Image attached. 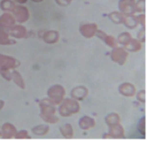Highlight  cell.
I'll use <instances>...</instances> for the list:
<instances>
[{
  "instance_id": "f35d334b",
  "label": "cell",
  "mask_w": 147,
  "mask_h": 141,
  "mask_svg": "<svg viewBox=\"0 0 147 141\" xmlns=\"http://www.w3.org/2000/svg\"><path fill=\"white\" fill-rule=\"evenodd\" d=\"M33 2H34V3H40V2H42L43 0H32Z\"/></svg>"
},
{
  "instance_id": "4316f807",
  "label": "cell",
  "mask_w": 147,
  "mask_h": 141,
  "mask_svg": "<svg viewBox=\"0 0 147 141\" xmlns=\"http://www.w3.org/2000/svg\"><path fill=\"white\" fill-rule=\"evenodd\" d=\"M138 130L142 136H146V118H142L138 124Z\"/></svg>"
},
{
  "instance_id": "8fae6325",
  "label": "cell",
  "mask_w": 147,
  "mask_h": 141,
  "mask_svg": "<svg viewBox=\"0 0 147 141\" xmlns=\"http://www.w3.org/2000/svg\"><path fill=\"white\" fill-rule=\"evenodd\" d=\"M118 91L120 94L125 97H132L136 93V89L135 86L130 83H124L121 84L118 88Z\"/></svg>"
},
{
  "instance_id": "3957f363",
  "label": "cell",
  "mask_w": 147,
  "mask_h": 141,
  "mask_svg": "<svg viewBox=\"0 0 147 141\" xmlns=\"http://www.w3.org/2000/svg\"><path fill=\"white\" fill-rule=\"evenodd\" d=\"M65 94V90L59 84L51 86L48 91V98L55 104H60L62 103V101L64 100Z\"/></svg>"
},
{
  "instance_id": "5b68a950",
  "label": "cell",
  "mask_w": 147,
  "mask_h": 141,
  "mask_svg": "<svg viewBox=\"0 0 147 141\" xmlns=\"http://www.w3.org/2000/svg\"><path fill=\"white\" fill-rule=\"evenodd\" d=\"M13 13L14 14V17L16 19V21L19 22L20 24L27 21L30 18L28 9L23 5H16Z\"/></svg>"
},
{
  "instance_id": "4fadbf2b",
  "label": "cell",
  "mask_w": 147,
  "mask_h": 141,
  "mask_svg": "<svg viewBox=\"0 0 147 141\" xmlns=\"http://www.w3.org/2000/svg\"><path fill=\"white\" fill-rule=\"evenodd\" d=\"M17 133V130L13 125L6 123L2 126V136L5 139H10L13 137Z\"/></svg>"
},
{
  "instance_id": "7c38bea8",
  "label": "cell",
  "mask_w": 147,
  "mask_h": 141,
  "mask_svg": "<svg viewBox=\"0 0 147 141\" xmlns=\"http://www.w3.org/2000/svg\"><path fill=\"white\" fill-rule=\"evenodd\" d=\"M89 91L86 89V87L83 86H80L77 87H75L72 89L71 92V96L73 99H75L76 101H83L86 96L88 95Z\"/></svg>"
},
{
  "instance_id": "7a4b0ae2",
  "label": "cell",
  "mask_w": 147,
  "mask_h": 141,
  "mask_svg": "<svg viewBox=\"0 0 147 141\" xmlns=\"http://www.w3.org/2000/svg\"><path fill=\"white\" fill-rule=\"evenodd\" d=\"M80 106L75 99H65L62 101L59 108V114L63 117H69L72 115L76 114L80 112Z\"/></svg>"
},
{
  "instance_id": "9c48e42d",
  "label": "cell",
  "mask_w": 147,
  "mask_h": 141,
  "mask_svg": "<svg viewBox=\"0 0 147 141\" xmlns=\"http://www.w3.org/2000/svg\"><path fill=\"white\" fill-rule=\"evenodd\" d=\"M7 33L11 37L15 38H24L27 35V28L23 25H14L13 27L7 30Z\"/></svg>"
},
{
  "instance_id": "d6a6232c",
  "label": "cell",
  "mask_w": 147,
  "mask_h": 141,
  "mask_svg": "<svg viewBox=\"0 0 147 141\" xmlns=\"http://www.w3.org/2000/svg\"><path fill=\"white\" fill-rule=\"evenodd\" d=\"M137 37H138V40L140 41V42H145V41H146V35H145V28H142V29L140 30V31L138 33V35H137Z\"/></svg>"
},
{
  "instance_id": "ab89813d",
  "label": "cell",
  "mask_w": 147,
  "mask_h": 141,
  "mask_svg": "<svg viewBox=\"0 0 147 141\" xmlns=\"http://www.w3.org/2000/svg\"><path fill=\"white\" fill-rule=\"evenodd\" d=\"M2 136V133H1V132H0V136Z\"/></svg>"
},
{
  "instance_id": "ac0fdd59",
  "label": "cell",
  "mask_w": 147,
  "mask_h": 141,
  "mask_svg": "<svg viewBox=\"0 0 147 141\" xmlns=\"http://www.w3.org/2000/svg\"><path fill=\"white\" fill-rule=\"evenodd\" d=\"M15 43H16L15 41L12 40L9 37L8 33L0 27V45H13Z\"/></svg>"
},
{
  "instance_id": "cb8c5ba5",
  "label": "cell",
  "mask_w": 147,
  "mask_h": 141,
  "mask_svg": "<svg viewBox=\"0 0 147 141\" xmlns=\"http://www.w3.org/2000/svg\"><path fill=\"white\" fill-rule=\"evenodd\" d=\"M131 35L128 33V32H124V33H121V35H119L118 37V41L119 44L122 45L127 46L131 42Z\"/></svg>"
},
{
  "instance_id": "836d02e7",
  "label": "cell",
  "mask_w": 147,
  "mask_h": 141,
  "mask_svg": "<svg viewBox=\"0 0 147 141\" xmlns=\"http://www.w3.org/2000/svg\"><path fill=\"white\" fill-rule=\"evenodd\" d=\"M72 0H55L57 4L61 6H67L72 3Z\"/></svg>"
},
{
  "instance_id": "2e32d148",
  "label": "cell",
  "mask_w": 147,
  "mask_h": 141,
  "mask_svg": "<svg viewBox=\"0 0 147 141\" xmlns=\"http://www.w3.org/2000/svg\"><path fill=\"white\" fill-rule=\"evenodd\" d=\"M95 124H96L95 120L93 118L89 117V116H84V117L81 118L79 122L80 127L83 130H88L90 128L94 127Z\"/></svg>"
},
{
  "instance_id": "74e56055",
  "label": "cell",
  "mask_w": 147,
  "mask_h": 141,
  "mask_svg": "<svg viewBox=\"0 0 147 141\" xmlns=\"http://www.w3.org/2000/svg\"><path fill=\"white\" fill-rule=\"evenodd\" d=\"M3 106H4V101H2V100H0V110L3 109Z\"/></svg>"
},
{
  "instance_id": "9a60e30c",
  "label": "cell",
  "mask_w": 147,
  "mask_h": 141,
  "mask_svg": "<svg viewBox=\"0 0 147 141\" xmlns=\"http://www.w3.org/2000/svg\"><path fill=\"white\" fill-rule=\"evenodd\" d=\"M59 39V32L56 31H48L43 35V40L47 44H55Z\"/></svg>"
},
{
  "instance_id": "ffe728a7",
  "label": "cell",
  "mask_w": 147,
  "mask_h": 141,
  "mask_svg": "<svg viewBox=\"0 0 147 141\" xmlns=\"http://www.w3.org/2000/svg\"><path fill=\"white\" fill-rule=\"evenodd\" d=\"M16 7V5L12 0H2L0 2V9L3 11L13 12Z\"/></svg>"
},
{
  "instance_id": "d6986e66",
  "label": "cell",
  "mask_w": 147,
  "mask_h": 141,
  "mask_svg": "<svg viewBox=\"0 0 147 141\" xmlns=\"http://www.w3.org/2000/svg\"><path fill=\"white\" fill-rule=\"evenodd\" d=\"M105 122L108 126L116 125L120 123V116L117 113H111L107 115V117L105 118Z\"/></svg>"
},
{
  "instance_id": "d4e9b609",
  "label": "cell",
  "mask_w": 147,
  "mask_h": 141,
  "mask_svg": "<svg viewBox=\"0 0 147 141\" xmlns=\"http://www.w3.org/2000/svg\"><path fill=\"white\" fill-rule=\"evenodd\" d=\"M142 48V44L137 39H131V42L128 44V45L125 46V49L128 51H131L133 52H138Z\"/></svg>"
},
{
  "instance_id": "ba28073f",
  "label": "cell",
  "mask_w": 147,
  "mask_h": 141,
  "mask_svg": "<svg viewBox=\"0 0 147 141\" xmlns=\"http://www.w3.org/2000/svg\"><path fill=\"white\" fill-rule=\"evenodd\" d=\"M80 34L86 38H91L96 35L97 26L95 24H85L80 27Z\"/></svg>"
},
{
  "instance_id": "7402d4cb",
  "label": "cell",
  "mask_w": 147,
  "mask_h": 141,
  "mask_svg": "<svg viewBox=\"0 0 147 141\" xmlns=\"http://www.w3.org/2000/svg\"><path fill=\"white\" fill-rule=\"evenodd\" d=\"M49 126L48 125H39L32 129V133L38 136H44L48 133Z\"/></svg>"
},
{
  "instance_id": "5bb4252c",
  "label": "cell",
  "mask_w": 147,
  "mask_h": 141,
  "mask_svg": "<svg viewBox=\"0 0 147 141\" xmlns=\"http://www.w3.org/2000/svg\"><path fill=\"white\" fill-rule=\"evenodd\" d=\"M109 134L112 138H124L125 137L124 128L119 123L109 126Z\"/></svg>"
},
{
  "instance_id": "484cf974",
  "label": "cell",
  "mask_w": 147,
  "mask_h": 141,
  "mask_svg": "<svg viewBox=\"0 0 147 141\" xmlns=\"http://www.w3.org/2000/svg\"><path fill=\"white\" fill-rule=\"evenodd\" d=\"M60 132L65 138H72L73 136V129L70 124H65L60 127Z\"/></svg>"
},
{
  "instance_id": "277c9868",
  "label": "cell",
  "mask_w": 147,
  "mask_h": 141,
  "mask_svg": "<svg viewBox=\"0 0 147 141\" xmlns=\"http://www.w3.org/2000/svg\"><path fill=\"white\" fill-rule=\"evenodd\" d=\"M118 8L123 14L132 15L136 13V0H119Z\"/></svg>"
},
{
  "instance_id": "603a6c76",
  "label": "cell",
  "mask_w": 147,
  "mask_h": 141,
  "mask_svg": "<svg viewBox=\"0 0 147 141\" xmlns=\"http://www.w3.org/2000/svg\"><path fill=\"white\" fill-rule=\"evenodd\" d=\"M108 17L109 19L115 24H122L124 20V15L123 14L121 13H119V12H112L108 15Z\"/></svg>"
},
{
  "instance_id": "30bf717a",
  "label": "cell",
  "mask_w": 147,
  "mask_h": 141,
  "mask_svg": "<svg viewBox=\"0 0 147 141\" xmlns=\"http://www.w3.org/2000/svg\"><path fill=\"white\" fill-rule=\"evenodd\" d=\"M16 24V19L12 14L5 13L0 16V27L3 29H9Z\"/></svg>"
},
{
  "instance_id": "f1b7e54d",
  "label": "cell",
  "mask_w": 147,
  "mask_h": 141,
  "mask_svg": "<svg viewBox=\"0 0 147 141\" xmlns=\"http://www.w3.org/2000/svg\"><path fill=\"white\" fill-rule=\"evenodd\" d=\"M0 74L4 79L8 80V81H10L12 80V75H11V73L9 69L0 68Z\"/></svg>"
},
{
  "instance_id": "8d00e7d4",
  "label": "cell",
  "mask_w": 147,
  "mask_h": 141,
  "mask_svg": "<svg viewBox=\"0 0 147 141\" xmlns=\"http://www.w3.org/2000/svg\"><path fill=\"white\" fill-rule=\"evenodd\" d=\"M16 2H17V3H20V4H24V3H27V0H15Z\"/></svg>"
},
{
  "instance_id": "4dcf8cb0",
  "label": "cell",
  "mask_w": 147,
  "mask_h": 141,
  "mask_svg": "<svg viewBox=\"0 0 147 141\" xmlns=\"http://www.w3.org/2000/svg\"><path fill=\"white\" fill-rule=\"evenodd\" d=\"M16 139H30L31 137L29 136V134L26 130H21L16 133L15 135Z\"/></svg>"
},
{
  "instance_id": "8992f818",
  "label": "cell",
  "mask_w": 147,
  "mask_h": 141,
  "mask_svg": "<svg viewBox=\"0 0 147 141\" xmlns=\"http://www.w3.org/2000/svg\"><path fill=\"white\" fill-rule=\"evenodd\" d=\"M128 54L126 49L123 48H116L111 52V59L119 65H124L125 63Z\"/></svg>"
},
{
  "instance_id": "83f0119b",
  "label": "cell",
  "mask_w": 147,
  "mask_h": 141,
  "mask_svg": "<svg viewBox=\"0 0 147 141\" xmlns=\"http://www.w3.org/2000/svg\"><path fill=\"white\" fill-rule=\"evenodd\" d=\"M104 41H105V43L107 44V45L109 47H111V48H115V46L117 45V42H116V40L115 39V37H112V36H110V35H106L105 37Z\"/></svg>"
},
{
  "instance_id": "d590c367",
  "label": "cell",
  "mask_w": 147,
  "mask_h": 141,
  "mask_svg": "<svg viewBox=\"0 0 147 141\" xmlns=\"http://www.w3.org/2000/svg\"><path fill=\"white\" fill-rule=\"evenodd\" d=\"M96 35L97 37H99V38H100V39H102V40H104L105 39V36H106V34H105V32L102 31H97L96 33Z\"/></svg>"
},
{
  "instance_id": "e0dca14e",
  "label": "cell",
  "mask_w": 147,
  "mask_h": 141,
  "mask_svg": "<svg viewBox=\"0 0 147 141\" xmlns=\"http://www.w3.org/2000/svg\"><path fill=\"white\" fill-rule=\"evenodd\" d=\"M123 24L128 29H134L137 27L138 25V20H137V16L134 14L132 15H127L125 17H124Z\"/></svg>"
},
{
  "instance_id": "6da1fadb",
  "label": "cell",
  "mask_w": 147,
  "mask_h": 141,
  "mask_svg": "<svg viewBox=\"0 0 147 141\" xmlns=\"http://www.w3.org/2000/svg\"><path fill=\"white\" fill-rule=\"evenodd\" d=\"M40 109V117L45 122L54 124L59 122V118L55 115V104L50 99H43L39 103Z\"/></svg>"
},
{
  "instance_id": "f546056e",
  "label": "cell",
  "mask_w": 147,
  "mask_h": 141,
  "mask_svg": "<svg viewBox=\"0 0 147 141\" xmlns=\"http://www.w3.org/2000/svg\"><path fill=\"white\" fill-rule=\"evenodd\" d=\"M146 8V0H138L136 3V12L143 13Z\"/></svg>"
},
{
  "instance_id": "1f68e13d",
  "label": "cell",
  "mask_w": 147,
  "mask_h": 141,
  "mask_svg": "<svg viewBox=\"0 0 147 141\" xmlns=\"http://www.w3.org/2000/svg\"><path fill=\"white\" fill-rule=\"evenodd\" d=\"M137 99L140 102H142V103H145L146 102V91L144 90L138 92V94H137Z\"/></svg>"
},
{
  "instance_id": "52a82bcc",
  "label": "cell",
  "mask_w": 147,
  "mask_h": 141,
  "mask_svg": "<svg viewBox=\"0 0 147 141\" xmlns=\"http://www.w3.org/2000/svg\"><path fill=\"white\" fill-rule=\"evenodd\" d=\"M20 65V62L16 59L0 54V68H5L9 69H15L19 66Z\"/></svg>"
},
{
  "instance_id": "44dd1931",
  "label": "cell",
  "mask_w": 147,
  "mask_h": 141,
  "mask_svg": "<svg viewBox=\"0 0 147 141\" xmlns=\"http://www.w3.org/2000/svg\"><path fill=\"white\" fill-rule=\"evenodd\" d=\"M11 75H12V80H13L14 83H16V85L21 88V89H24L25 88V83H24V79L22 77L20 73L18 71L15 70L13 72L11 73Z\"/></svg>"
},
{
  "instance_id": "e575fe53",
  "label": "cell",
  "mask_w": 147,
  "mask_h": 141,
  "mask_svg": "<svg viewBox=\"0 0 147 141\" xmlns=\"http://www.w3.org/2000/svg\"><path fill=\"white\" fill-rule=\"evenodd\" d=\"M137 20H138V24H140L142 27H145L146 24V16L144 14H140L137 16Z\"/></svg>"
}]
</instances>
